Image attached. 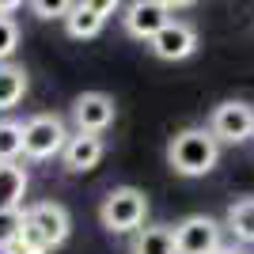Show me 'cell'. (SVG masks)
I'll return each mask as SVG.
<instances>
[{
	"label": "cell",
	"instance_id": "6da1fadb",
	"mask_svg": "<svg viewBox=\"0 0 254 254\" xmlns=\"http://www.w3.org/2000/svg\"><path fill=\"white\" fill-rule=\"evenodd\" d=\"M220 159V140L212 137V129L205 126H190V129H179L167 144V163L175 175L182 179H201L216 167Z\"/></svg>",
	"mask_w": 254,
	"mask_h": 254
},
{
	"label": "cell",
	"instance_id": "7a4b0ae2",
	"mask_svg": "<svg viewBox=\"0 0 254 254\" xmlns=\"http://www.w3.org/2000/svg\"><path fill=\"white\" fill-rule=\"evenodd\" d=\"M148 216V197L137 186H118L103 197V209H99V220H103L106 232H140V224Z\"/></svg>",
	"mask_w": 254,
	"mask_h": 254
},
{
	"label": "cell",
	"instance_id": "3957f363",
	"mask_svg": "<svg viewBox=\"0 0 254 254\" xmlns=\"http://www.w3.org/2000/svg\"><path fill=\"white\" fill-rule=\"evenodd\" d=\"M68 129L57 114H34L23 122V156L27 159H53L68 144Z\"/></svg>",
	"mask_w": 254,
	"mask_h": 254
},
{
	"label": "cell",
	"instance_id": "277c9868",
	"mask_svg": "<svg viewBox=\"0 0 254 254\" xmlns=\"http://www.w3.org/2000/svg\"><path fill=\"white\" fill-rule=\"evenodd\" d=\"M209 129L220 144H239V140L254 137V106L243 99H232V103H220L209 118Z\"/></svg>",
	"mask_w": 254,
	"mask_h": 254
},
{
	"label": "cell",
	"instance_id": "5b68a950",
	"mask_svg": "<svg viewBox=\"0 0 254 254\" xmlns=\"http://www.w3.org/2000/svg\"><path fill=\"white\" fill-rule=\"evenodd\" d=\"M167 23H175V4L171 0H137L122 15V27L140 42H152Z\"/></svg>",
	"mask_w": 254,
	"mask_h": 254
},
{
	"label": "cell",
	"instance_id": "8992f818",
	"mask_svg": "<svg viewBox=\"0 0 254 254\" xmlns=\"http://www.w3.org/2000/svg\"><path fill=\"white\" fill-rule=\"evenodd\" d=\"M220 220L212 216H186L182 224H175V251L179 254H216L220 251Z\"/></svg>",
	"mask_w": 254,
	"mask_h": 254
},
{
	"label": "cell",
	"instance_id": "52a82bcc",
	"mask_svg": "<svg viewBox=\"0 0 254 254\" xmlns=\"http://www.w3.org/2000/svg\"><path fill=\"white\" fill-rule=\"evenodd\" d=\"M27 228H31L38 239H42L46 247H61L64 239H68V232H72V220H68V209L57 201H38L27 209Z\"/></svg>",
	"mask_w": 254,
	"mask_h": 254
},
{
	"label": "cell",
	"instance_id": "ba28073f",
	"mask_svg": "<svg viewBox=\"0 0 254 254\" xmlns=\"http://www.w3.org/2000/svg\"><path fill=\"white\" fill-rule=\"evenodd\" d=\"M118 106L110 95H103V91H84V95L72 103V122H76V133H95V137H103V129L114 122Z\"/></svg>",
	"mask_w": 254,
	"mask_h": 254
},
{
	"label": "cell",
	"instance_id": "9c48e42d",
	"mask_svg": "<svg viewBox=\"0 0 254 254\" xmlns=\"http://www.w3.org/2000/svg\"><path fill=\"white\" fill-rule=\"evenodd\" d=\"M148 50L156 53L159 61H186V57H193V50H197V31H193L186 19H175L148 42Z\"/></svg>",
	"mask_w": 254,
	"mask_h": 254
},
{
	"label": "cell",
	"instance_id": "30bf717a",
	"mask_svg": "<svg viewBox=\"0 0 254 254\" xmlns=\"http://www.w3.org/2000/svg\"><path fill=\"white\" fill-rule=\"evenodd\" d=\"M110 11H114V0H84L64 19V31L72 34V38H95L103 31V23L110 19Z\"/></svg>",
	"mask_w": 254,
	"mask_h": 254
},
{
	"label": "cell",
	"instance_id": "8fae6325",
	"mask_svg": "<svg viewBox=\"0 0 254 254\" xmlns=\"http://www.w3.org/2000/svg\"><path fill=\"white\" fill-rule=\"evenodd\" d=\"M103 152H106L103 137H95V133H72V137H68V144H64V152H61V163H64V171L80 175V171L99 167Z\"/></svg>",
	"mask_w": 254,
	"mask_h": 254
},
{
	"label": "cell",
	"instance_id": "7c38bea8",
	"mask_svg": "<svg viewBox=\"0 0 254 254\" xmlns=\"http://www.w3.org/2000/svg\"><path fill=\"white\" fill-rule=\"evenodd\" d=\"M27 167L23 163H0V212H19L27 197Z\"/></svg>",
	"mask_w": 254,
	"mask_h": 254
},
{
	"label": "cell",
	"instance_id": "4fadbf2b",
	"mask_svg": "<svg viewBox=\"0 0 254 254\" xmlns=\"http://www.w3.org/2000/svg\"><path fill=\"white\" fill-rule=\"evenodd\" d=\"M133 254H179L175 251V228H167V224L140 228L133 239Z\"/></svg>",
	"mask_w": 254,
	"mask_h": 254
},
{
	"label": "cell",
	"instance_id": "5bb4252c",
	"mask_svg": "<svg viewBox=\"0 0 254 254\" xmlns=\"http://www.w3.org/2000/svg\"><path fill=\"white\" fill-rule=\"evenodd\" d=\"M23 95H27V72L23 64H0V110H11L19 106Z\"/></svg>",
	"mask_w": 254,
	"mask_h": 254
},
{
	"label": "cell",
	"instance_id": "9a60e30c",
	"mask_svg": "<svg viewBox=\"0 0 254 254\" xmlns=\"http://www.w3.org/2000/svg\"><path fill=\"white\" fill-rule=\"evenodd\" d=\"M228 232L239 239V243H254V197H243L228 209Z\"/></svg>",
	"mask_w": 254,
	"mask_h": 254
},
{
	"label": "cell",
	"instance_id": "2e32d148",
	"mask_svg": "<svg viewBox=\"0 0 254 254\" xmlns=\"http://www.w3.org/2000/svg\"><path fill=\"white\" fill-rule=\"evenodd\" d=\"M23 156V122L0 118V163H19Z\"/></svg>",
	"mask_w": 254,
	"mask_h": 254
},
{
	"label": "cell",
	"instance_id": "e0dca14e",
	"mask_svg": "<svg viewBox=\"0 0 254 254\" xmlns=\"http://www.w3.org/2000/svg\"><path fill=\"white\" fill-rule=\"evenodd\" d=\"M23 224H27V209L19 212H0V247H11L23 235Z\"/></svg>",
	"mask_w": 254,
	"mask_h": 254
},
{
	"label": "cell",
	"instance_id": "ac0fdd59",
	"mask_svg": "<svg viewBox=\"0 0 254 254\" xmlns=\"http://www.w3.org/2000/svg\"><path fill=\"white\" fill-rule=\"evenodd\" d=\"M15 46H19V27H15V19H11V15H0V64L11 61Z\"/></svg>",
	"mask_w": 254,
	"mask_h": 254
},
{
	"label": "cell",
	"instance_id": "d6986e66",
	"mask_svg": "<svg viewBox=\"0 0 254 254\" xmlns=\"http://www.w3.org/2000/svg\"><path fill=\"white\" fill-rule=\"evenodd\" d=\"M76 4H68V0H34L31 11L38 15V19H68L72 15Z\"/></svg>",
	"mask_w": 254,
	"mask_h": 254
},
{
	"label": "cell",
	"instance_id": "ffe728a7",
	"mask_svg": "<svg viewBox=\"0 0 254 254\" xmlns=\"http://www.w3.org/2000/svg\"><path fill=\"white\" fill-rule=\"evenodd\" d=\"M216 254H247V251H243V247H235V243H224Z\"/></svg>",
	"mask_w": 254,
	"mask_h": 254
},
{
	"label": "cell",
	"instance_id": "44dd1931",
	"mask_svg": "<svg viewBox=\"0 0 254 254\" xmlns=\"http://www.w3.org/2000/svg\"><path fill=\"white\" fill-rule=\"evenodd\" d=\"M8 11H19V4H15V0H4V4H0V15H8Z\"/></svg>",
	"mask_w": 254,
	"mask_h": 254
},
{
	"label": "cell",
	"instance_id": "7402d4cb",
	"mask_svg": "<svg viewBox=\"0 0 254 254\" xmlns=\"http://www.w3.org/2000/svg\"><path fill=\"white\" fill-rule=\"evenodd\" d=\"M0 254H15V251H11V247H0Z\"/></svg>",
	"mask_w": 254,
	"mask_h": 254
}]
</instances>
